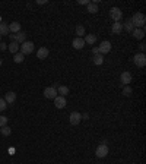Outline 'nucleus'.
<instances>
[{"label":"nucleus","instance_id":"2f4dec72","mask_svg":"<svg viewBox=\"0 0 146 164\" xmlns=\"http://www.w3.org/2000/svg\"><path fill=\"white\" fill-rule=\"evenodd\" d=\"M139 48H140V51H142V53H145V50H146V46H145V43H142V44L139 46Z\"/></svg>","mask_w":146,"mask_h":164},{"label":"nucleus","instance_id":"39448f33","mask_svg":"<svg viewBox=\"0 0 146 164\" xmlns=\"http://www.w3.org/2000/svg\"><path fill=\"white\" fill-rule=\"evenodd\" d=\"M95 155H97L98 158H105V157L108 155V146L105 144L98 145L97 151H95Z\"/></svg>","mask_w":146,"mask_h":164},{"label":"nucleus","instance_id":"9d476101","mask_svg":"<svg viewBox=\"0 0 146 164\" xmlns=\"http://www.w3.org/2000/svg\"><path fill=\"white\" fill-rule=\"evenodd\" d=\"M48 54H50V51H48V48H47V47H41L38 51H37V57H38L39 60L47 59V57H48Z\"/></svg>","mask_w":146,"mask_h":164},{"label":"nucleus","instance_id":"4be33fe9","mask_svg":"<svg viewBox=\"0 0 146 164\" xmlns=\"http://www.w3.org/2000/svg\"><path fill=\"white\" fill-rule=\"evenodd\" d=\"M0 35H9V25L8 24H0Z\"/></svg>","mask_w":146,"mask_h":164},{"label":"nucleus","instance_id":"5701e85b","mask_svg":"<svg viewBox=\"0 0 146 164\" xmlns=\"http://www.w3.org/2000/svg\"><path fill=\"white\" fill-rule=\"evenodd\" d=\"M94 63H95L97 66L102 65V63H104V56H102V54H99V53L95 54V56H94Z\"/></svg>","mask_w":146,"mask_h":164},{"label":"nucleus","instance_id":"f03ea898","mask_svg":"<svg viewBox=\"0 0 146 164\" xmlns=\"http://www.w3.org/2000/svg\"><path fill=\"white\" fill-rule=\"evenodd\" d=\"M20 53L23 54V56H26V54H31L32 51H34V43L32 41H25V43H22L20 44Z\"/></svg>","mask_w":146,"mask_h":164},{"label":"nucleus","instance_id":"dca6fc26","mask_svg":"<svg viewBox=\"0 0 146 164\" xmlns=\"http://www.w3.org/2000/svg\"><path fill=\"white\" fill-rule=\"evenodd\" d=\"M19 48H20V44H18L16 41H12L9 44V47H8V50H9L10 53H13V54H16L18 51H19Z\"/></svg>","mask_w":146,"mask_h":164},{"label":"nucleus","instance_id":"aec40b11","mask_svg":"<svg viewBox=\"0 0 146 164\" xmlns=\"http://www.w3.org/2000/svg\"><path fill=\"white\" fill-rule=\"evenodd\" d=\"M83 41H85V44H95V41H97V35H94V34H89V35H86L85 38H83Z\"/></svg>","mask_w":146,"mask_h":164},{"label":"nucleus","instance_id":"473e14b6","mask_svg":"<svg viewBox=\"0 0 146 164\" xmlns=\"http://www.w3.org/2000/svg\"><path fill=\"white\" fill-rule=\"evenodd\" d=\"M89 3H91V2H89V0H79V5H89Z\"/></svg>","mask_w":146,"mask_h":164},{"label":"nucleus","instance_id":"412c9836","mask_svg":"<svg viewBox=\"0 0 146 164\" xmlns=\"http://www.w3.org/2000/svg\"><path fill=\"white\" fill-rule=\"evenodd\" d=\"M25 41H26V34L22 32V31H19V32L16 34V43H18V44H22V43H25Z\"/></svg>","mask_w":146,"mask_h":164},{"label":"nucleus","instance_id":"c756f323","mask_svg":"<svg viewBox=\"0 0 146 164\" xmlns=\"http://www.w3.org/2000/svg\"><path fill=\"white\" fill-rule=\"evenodd\" d=\"M8 125V117L6 116H0V127Z\"/></svg>","mask_w":146,"mask_h":164},{"label":"nucleus","instance_id":"f8f14e48","mask_svg":"<svg viewBox=\"0 0 146 164\" xmlns=\"http://www.w3.org/2000/svg\"><path fill=\"white\" fill-rule=\"evenodd\" d=\"M72 46L76 48V50H80V48L85 47V41H83V38H79V37H76V38L72 41Z\"/></svg>","mask_w":146,"mask_h":164},{"label":"nucleus","instance_id":"6e6552de","mask_svg":"<svg viewBox=\"0 0 146 164\" xmlns=\"http://www.w3.org/2000/svg\"><path fill=\"white\" fill-rule=\"evenodd\" d=\"M44 97L48 98V100H54L57 97V89L54 87H47L44 89Z\"/></svg>","mask_w":146,"mask_h":164},{"label":"nucleus","instance_id":"f704fd0d","mask_svg":"<svg viewBox=\"0 0 146 164\" xmlns=\"http://www.w3.org/2000/svg\"><path fill=\"white\" fill-rule=\"evenodd\" d=\"M37 3H38V5H47L48 2H47V0H38Z\"/></svg>","mask_w":146,"mask_h":164},{"label":"nucleus","instance_id":"1a4fd4ad","mask_svg":"<svg viewBox=\"0 0 146 164\" xmlns=\"http://www.w3.org/2000/svg\"><path fill=\"white\" fill-rule=\"evenodd\" d=\"M66 97H61V95H57L54 98V106L57 107V108H64L66 107Z\"/></svg>","mask_w":146,"mask_h":164},{"label":"nucleus","instance_id":"cd10ccee","mask_svg":"<svg viewBox=\"0 0 146 164\" xmlns=\"http://www.w3.org/2000/svg\"><path fill=\"white\" fill-rule=\"evenodd\" d=\"M132 92H133V89L129 87V85H124V88H123V95L130 97V95H132Z\"/></svg>","mask_w":146,"mask_h":164},{"label":"nucleus","instance_id":"6ab92c4d","mask_svg":"<svg viewBox=\"0 0 146 164\" xmlns=\"http://www.w3.org/2000/svg\"><path fill=\"white\" fill-rule=\"evenodd\" d=\"M123 29H126L127 32H133V29H135V25L132 24V21H130V19H126V22L123 24Z\"/></svg>","mask_w":146,"mask_h":164},{"label":"nucleus","instance_id":"b1692460","mask_svg":"<svg viewBox=\"0 0 146 164\" xmlns=\"http://www.w3.org/2000/svg\"><path fill=\"white\" fill-rule=\"evenodd\" d=\"M13 60H15V63H22V62L25 60V56H23L20 51H18V53L13 56Z\"/></svg>","mask_w":146,"mask_h":164},{"label":"nucleus","instance_id":"20e7f679","mask_svg":"<svg viewBox=\"0 0 146 164\" xmlns=\"http://www.w3.org/2000/svg\"><path fill=\"white\" fill-rule=\"evenodd\" d=\"M110 16H111V19L114 21V22H120V21L123 19V12H121V9H118V8H111Z\"/></svg>","mask_w":146,"mask_h":164},{"label":"nucleus","instance_id":"7ed1b4c3","mask_svg":"<svg viewBox=\"0 0 146 164\" xmlns=\"http://www.w3.org/2000/svg\"><path fill=\"white\" fill-rule=\"evenodd\" d=\"M133 62L137 68H145L146 66V56L145 53H137L136 56L133 57Z\"/></svg>","mask_w":146,"mask_h":164},{"label":"nucleus","instance_id":"f3484780","mask_svg":"<svg viewBox=\"0 0 146 164\" xmlns=\"http://www.w3.org/2000/svg\"><path fill=\"white\" fill-rule=\"evenodd\" d=\"M111 31H113L114 34H121V32H123V24H121V22H114Z\"/></svg>","mask_w":146,"mask_h":164},{"label":"nucleus","instance_id":"ddd939ff","mask_svg":"<svg viewBox=\"0 0 146 164\" xmlns=\"http://www.w3.org/2000/svg\"><path fill=\"white\" fill-rule=\"evenodd\" d=\"M120 81L124 84V85H129L132 82V73L130 72H123L121 76H120Z\"/></svg>","mask_w":146,"mask_h":164},{"label":"nucleus","instance_id":"2eb2a0df","mask_svg":"<svg viewBox=\"0 0 146 164\" xmlns=\"http://www.w3.org/2000/svg\"><path fill=\"white\" fill-rule=\"evenodd\" d=\"M133 37L136 40H143V37H145V29L143 28H135L133 29Z\"/></svg>","mask_w":146,"mask_h":164},{"label":"nucleus","instance_id":"f257e3e1","mask_svg":"<svg viewBox=\"0 0 146 164\" xmlns=\"http://www.w3.org/2000/svg\"><path fill=\"white\" fill-rule=\"evenodd\" d=\"M130 21H132V24L135 25V28H142L146 24V16H145V13L137 12V13H135V15L130 18Z\"/></svg>","mask_w":146,"mask_h":164},{"label":"nucleus","instance_id":"4468645a","mask_svg":"<svg viewBox=\"0 0 146 164\" xmlns=\"http://www.w3.org/2000/svg\"><path fill=\"white\" fill-rule=\"evenodd\" d=\"M20 31V24L19 22H12V24H9V32L10 34H18Z\"/></svg>","mask_w":146,"mask_h":164},{"label":"nucleus","instance_id":"a211bd4d","mask_svg":"<svg viewBox=\"0 0 146 164\" xmlns=\"http://www.w3.org/2000/svg\"><path fill=\"white\" fill-rule=\"evenodd\" d=\"M56 89H57V94H60L61 97H66L69 94V88L66 85H58Z\"/></svg>","mask_w":146,"mask_h":164},{"label":"nucleus","instance_id":"9b49d317","mask_svg":"<svg viewBox=\"0 0 146 164\" xmlns=\"http://www.w3.org/2000/svg\"><path fill=\"white\" fill-rule=\"evenodd\" d=\"M3 100L6 101V104H13V103L16 101V94L12 92V91H9V92H6V95H5Z\"/></svg>","mask_w":146,"mask_h":164},{"label":"nucleus","instance_id":"4c0bfd02","mask_svg":"<svg viewBox=\"0 0 146 164\" xmlns=\"http://www.w3.org/2000/svg\"><path fill=\"white\" fill-rule=\"evenodd\" d=\"M2 63H3V62H2V59H0V66H2Z\"/></svg>","mask_w":146,"mask_h":164},{"label":"nucleus","instance_id":"72a5a7b5","mask_svg":"<svg viewBox=\"0 0 146 164\" xmlns=\"http://www.w3.org/2000/svg\"><path fill=\"white\" fill-rule=\"evenodd\" d=\"M9 38L12 40V41H16V34H10V35H9Z\"/></svg>","mask_w":146,"mask_h":164},{"label":"nucleus","instance_id":"bb28decb","mask_svg":"<svg viewBox=\"0 0 146 164\" xmlns=\"http://www.w3.org/2000/svg\"><path fill=\"white\" fill-rule=\"evenodd\" d=\"M76 35H78L79 38H82V35H85V28H83L82 25H78V27H76Z\"/></svg>","mask_w":146,"mask_h":164},{"label":"nucleus","instance_id":"c85d7f7f","mask_svg":"<svg viewBox=\"0 0 146 164\" xmlns=\"http://www.w3.org/2000/svg\"><path fill=\"white\" fill-rule=\"evenodd\" d=\"M8 108V104H6V101L3 100V98H0V111H5Z\"/></svg>","mask_w":146,"mask_h":164},{"label":"nucleus","instance_id":"58836bf2","mask_svg":"<svg viewBox=\"0 0 146 164\" xmlns=\"http://www.w3.org/2000/svg\"><path fill=\"white\" fill-rule=\"evenodd\" d=\"M0 43H2V35H0Z\"/></svg>","mask_w":146,"mask_h":164},{"label":"nucleus","instance_id":"a878e982","mask_svg":"<svg viewBox=\"0 0 146 164\" xmlns=\"http://www.w3.org/2000/svg\"><path fill=\"white\" fill-rule=\"evenodd\" d=\"M0 133H2V135H5V136H9L10 133H12V130H10L9 126L6 125V126H3V127L0 129Z\"/></svg>","mask_w":146,"mask_h":164},{"label":"nucleus","instance_id":"c9c22d12","mask_svg":"<svg viewBox=\"0 0 146 164\" xmlns=\"http://www.w3.org/2000/svg\"><path fill=\"white\" fill-rule=\"evenodd\" d=\"M92 53H94V56H95V54H98V53H99V51H98V47H94V48H92Z\"/></svg>","mask_w":146,"mask_h":164},{"label":"nucleus","instance_id":"e433bc0d","mask_svg":"<svg viewBox=\"0 0 146 164\" xmlns=\"http://www.w3.org/2000/svg\"><path fill=\"white\" fill-rule=\"evenodd\" d=\"M82 119H85V120H88V119H89V114H88V113H85V114H82Z\"/></svg>","mask_w":146,"mask_h":164},{"label":"nucleus","instance_id":"7c9ffc66","mask_svg":"<svg viewBox=\"0 0 146 164\" xmlns=\"http://www.w3.org/2000/svg\"><path fill=\"white\" fill-rule=\"evenodd\" d=\"M0 50H2V51H6V50H8V46H6L5 43H0Z\"/></svg>","mask_w":146,"mask_h":164},{"label":"nucleus","instance_id":"0eeeda50","mask_svg":"<svg viewBox=\"0 0 146 164\" xmlns=\"http://www.w3.org/2000/svg\"><path fill=\"white\" fill-rule=\"evenodd\" d=\"M80 120H82V114L78 113V111H73V113H70V116H69V122H70V125L76 126L80 123Z\"/></svg>","mask_w":146,"mask_h":164},{"label":"nucleus","instance_id":"393cba45","mask_svg":"<svg viewBox=\"0 0 146 164\" xmlns=\"http://www.w3.org/2000/svg\"><path fill=\"white\" fill-rule=\"evenodd\" d=\"M88 12H89V13H97L98 5H95V3H89V5H88Z\"/></svg>","mask_w":146,"mask_h":164},{"label":"nucleus","instance_id":"423d86ee","mask_svg":"<svg viewBox=\"0 0 146 164\" xmlns=\"http://www.w3.org/2000/svg\"><path fill=\"white\" fill-rule=\"evenodd\" d=\"M98 51H99V54H107V53H110L111 51V43L110 41H102L101 44H99V47H98Z\"/></svg>","mask_w":146,"mask_h":164}]
</instances>
